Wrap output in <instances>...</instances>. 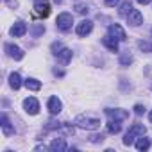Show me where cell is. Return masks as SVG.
<instances>
[{"instance_id":"1","label":"cell","mask_w":152,"mask_h":152,"mask_svg":"<svg viewBox=\"0 0 152 152\" xmlns=\"http://www.w3.org/2000/svg\"><path fill=\"white\" fill-rule=\"evenodd\" d=\"M75 124H77V127H81V129L95 131V129L100 127V118L91 115V113H83V115H79L77 118H75Z\"/></svg>"},{"instance_id":"2","label":"cell","mask_w":152,"mask_h":152,"mask_svg":"<svg viewBox=\"0 0 152 152\" xmlns=\"http://www.w3.org/2000/svg\"><path fill=\"white\" fill-rule=\"evenodd\" d=\"M145 132H147V129L143 127V124H132L131 125V129L127 131V134H125V138H124V145H132L140 136H145Z\"/></svg>"},{"instance_id":"3","label":"cell","mask_w":152,"mask_h":152,"mask_svg":"<svg viewBox=\"0 0 152 152\" xmlns=\"http://www.w3.org/2000/svg\"><path fill=\"white\" fill-rule=\"evenodd\" d=\"M56 25H57V29H59V31L68 32V31H72L73 16H72L70 13H61V15L57 16V20H56Z\"/></svg>"},{"instance_id":"4","label":"cell","mask_w":152,"mask_h":152,"mask_svg":"<svg viewBox=\"0 0 152 152\" xmlns=\"http://www.w3.org/2000/svg\"><path fill=\"white\" fill-rule=\"evenodd\" d=\"M34 11H36L38 16L47 18L50 15V4H48V0H36V2H34Z\"/></svg>"},{"instance_id":"5","label":"cell","mask_w":152,"mask_h":152,"mask_svg":"<svg viewBox=\"0 0 152 152\" xmlns=\"http://www.w3.org/2000/svg\"><path fill=\"white\" fill-rule=\"evenodd\" d=\"M23 109H25L27 115H38L39 113V102L34 97H27L23 100Z\"/></svg>"},{"instance_id":"6","label":"cell","mask_w":152,"mask_h":152,"mask_svg":"<svg viewBox=\"0 0 152 152\" xmlns=\"http://www.w3.org/2000/svg\"><path fill=\"white\" fill-rule=\"evenodd\" d=\"M91 31H93V22H91V20H83V22H79V23H77V29H75L77 36H81V38L88 36Z\"/></svg>"},{"instance_id":"7","label":"cell","mask_w":152,"mask_h":152,"mask_svg":"<svg viewBox=\"0 0 152 152\" xmlns=\"http://www.w3.org/2000/svg\"><path fill=\"white\" fill-rule=\"evenodd\" d=\"M6 52H7V56L13 57L15 61L23 59V50H22L18 45H15V43H6Z\"/></svg>"},{"instance_id":"8","label":"cell","mask_w":152,"mask_h":152,"mask_svg":"<svg viewBox=\"0 0 152 152\" xmlns=\"http://www.w3.org/2000/svg\"><path fill=\"white\" fill-rule=\"evenodd\" d=\"M109 36H113L115 39H118V41H125L127 39V34H125V31L122 29V25H118V23H113V25H109Z\"/></svg>"},{"instance_id":"9","label":"cell","mask_w":152,"mask_h":152,"mask_svg":"<svg viewBox=\"0 0 152 152\" xmlns=\"http://www.w3.org/2000/svg\"><path fill=\"white\" fill-rule=\"evenodd\" d=\"M47 107H48L50 115H59L61 109H63V102H61L57 97H50L48 102H47Z\"/></svg>"},{"instance_id":"10","label":"cell","mask_w":152,"mask_h":152,"mask_svg":"<svg viewBox=\"0 0 152 152\" xmlns=\"http://www.w3.org/2000/svg\"><path fill=\"white\" fill-rule=\"evenodd\" d=\"M125 18H127V22H129L132 27H138V25H141V23H143V15H141L138 9H132Z\"/></svg>"},{"instance_id":"11","label":"cell","mask_w":152,"mask_h":152,"mask_svg":"<svg viewBox=\"0 0 152 152\" xmlns=\"http://www.w3.org/2000/svg\"><path fill=\"white\" fill-rule=\"evenodd\" d=\"M106 115L111 118V120H125L129 116V113L125 109H113V107H107L106 109Z\"/></svg>"},{"instance_id":"12","label":"cell","mask_w":152,"mask_h":152,"mask_svg":"<svg viewBox=\"0 0 152 152\" xmlns=\"http://www.w3.org/2000/svg\"><path fill=\"white\" fill-rule=\"evenodd\" d=\"M27 32V23L25 22H16L13 27H11V36H15V38H20V36H23Z\"/></svg>"},{"instance_id":"13","label":"cell","mask_w":152,"mask_h":152,"mask_svg":"<svg viewBox=\"0 0 152 152\" xmlns=\"http://www.w3.org/2000/svg\"><path fill=\"white\" fill-rule=\"evenodd\" d=\"M66 148H68V145H66L64 138H56V140H52V143H50V150H52V152H64Z\"/></svg>"},{"instance_id":"14","label":"cell","mask_w":152,"mask_h":152,"mask_svg":"<svg viewBox=\"0 0 152 152\" xmlns=\"http://www.w3.org/2000/svg\"><path fill=\"white\" fill-rule=\"evenodd\" d=\"M102 43H104V47L106 48H109L111 52H118V39H115L113 36H104L102 38Z\"/></svg>"},{"instance_id":"15","label":"cell","mask_w":152,"mask_h":152,"mask_svg":"<svg viewBox=\"0 0 152 152\" xmlns=\"http://www.w3.org/2000/svg\"><path fill=\"white\" fill-rule=\"evenodd\" d=\"M57 61H59L61 64H68V63L72 61V50H70V48H61L59 54H57Z\"/></svg>"},{"instance_id":"16","label":"cell","mask_w":152,"mask_h":152,"mask_svg":"<svg viewBox=\"0 0 152 152\" xmlns=\"http://www.w3.org/2000/svg\"><path fill=\"white\" fill-rule=\"evenodd\" d=\"M9 86H11L13 90H20V86H22V77H20L18 72H13V73L9 75Z\"/></svg>"},{"instance_id":"17","label":"cell","mask_w":152,"mask_h":152,"mask_svg":"<svg viewBox=\"0 0 152 152\" xmlns=\"http://www.w3.org/2000/svg\"><path fill=\"white\" fill-rule=\"evenodd\" d=\"M23 84H25V88H27V90H31V91H38V90L41 88V83H39L38 79H34V77L25 79V81H23Z\"/></svg>"},{"instance_id":"18","label":"cell","mask_w":152,"mask_h":152,"mask_svg":"<svg viewBox=\"0 0 152 152\" xmlns=\"http://www.w3.org/2000/svg\"><path fill=\"white\" fill-rule=\"evenodd\" d=\"M122 120H109L107 122V132L109 134H118L122 131Z\"/></svg>"},{"instance_id":"19","label":"cell","mask_w":152,"mask_h":152,"mask_svg":"<svg viewBox=\"0 0 152 152\" xmlns=\"http://www.w3.org/2000/svg\"><path fill=\"white\" fill-rule=\"evenodd\" d=\"M0 122H2V131H4V134H6V136H11V134L15 132V129H13V127H11V124H9L7 115H2Z\"/></svg>"},{"instance_id":"20","label":"cell","mask_w":152,"mask_h":152,"mask_svg":"<svg viewBox=\"0 0 152 152\" xmlns=\"http://www.w3.org/2000/svg\"><path fill=\"white\" fill-rule=\"evenodd\" d=\"M134 145H136L138 150H148V148H150V140L145 138V136H140V138L134 141Z\"/></svg>"},{"instance_id":"21","label":"cell","mask_w":152,"mask_h":152,"mask_svg":"<svg viewBox=\"0 0 152 152\" xmlns=\"http://www.w3.org/2000/svg\"><path fill=\"white\" fill-rule=\"evenodd\" d=\"M138 48H140L141 52L152 54V41H147V39H140V41H138Z\"/></svg>"},{"instance_id":"22","label":"cell","mask_w":152,"mask_h":152,"mask_svg":"<svg viewBox=\"0 0 152 152\" xmlns=\"http://www.w3.org/2000/svg\"><path fill=\"white\" fill-rule=\"evenodd\" d=\"M131 11H132V4L129 2V0H125V2H122V4H120V11H118V13H120V16H127Z\"/></svg>"},{"instance_id":"23","label":"cell","mask_w":152,"mask_h":152,"mask_svg":"<svg viewBox=\"0 0 152 152\" xmlns=\"http://www.w3.org/2000/svg\"><path fill=\"white\" fill-rule=\"evenodd\" d=\"M132 61H134V59H132V56L129 54V50H125V52L120 54V64H122V66H129Z\"/></svg>"},{"instance_id":"24","label":"cell","mask_w":152,"mask_h":152,"mask_svg":"<svg viewBox=\"0 0 152 152\" xmlns=\"http://www.w3.org/2000/svg\"><path fill=\"white\" fill-rule=\"evenodd\" d=\"M43 32H45V27H43L41 23H36V25L32 27V36H34V38H38V36H41Z\"/></svg>"},{"instance_id":"25","label":"cell","mask_w":152,"mask_h":152,"mask_svg":"<svg viewBox=\"0 0 152 152\" xmlns=\"http://www.w3.org/2000/svg\"><path fill=\"white\" fill-rule=\"evenodd\" d=\"M75 11H77L79 15H88V6H84V4H75Z\"/></svg>"},{"instance_id":"26","label":"cell","mask_w":152,"mask_h":152,"mask_svg":"<svg viewBox=\"0 0 152 152\" xmlns=\"http://www.w3.org/2000/svg\"><path fill=\"white\" fill-rule=\"evenodd\" d=\"M143 113H145V107H143L141 104H136V106H134V115H138V116H141Z\"/></svg>"},{"instance_id":"27","label":"cell","mask_w":152,"mask_h":152,"mask_svg":"<svg viewBox=\"0 0 152 152\" xmlns=\"http://www.w3.org/2000/svg\"><path fill=\"white\" fill-rule=\"evenodd\" d=\"M90 141H91V143H102V141H104V136H102V134H95V136L90 138Z\"/></svg>"},{"instance_id":"28","label":"cell","mask_w":152,"mask_h":152,"mask_svg":"<svg viewBox=\"0 0 152 152\" xmlns=\"http://www.w3.org/2000/svg\"><path fill=\"white\" fill-rule=\"evenodd\" d=\"M61 48H63V47H61V43H52V52H54L56 56L59 54V50H61Z\"/></svg>"},{"instance_id":"29","label":"cell","mask_w":152,"mask_h":152,"mask_svg":"<svg viewBox=\"0 0 152 152\" xmlns=\"http://www.w3.org/2000/svg\"><path fill=\"white\" fill-rule=\"evenodd\" d=\"M104 2H106V6H109V7H115V6L120 4V0H104Z\"/></svg>"},{"instance_id":"30","label":"cell","mask_w":152,"mask_h":152,"mask_svg":"<svg viewBox=\"0 0 152 152\" xmlns=\"http://www.w3.org/2000/svg\"><path fill=\"white\" fill-rule=\"evenodd\" d=\"M6 2H7V6H9V7H16V6H18L16 0H6Z\"/></svg>"},{"instance_id":"31","label":"cell","mask_w":152,"mask_h":152,"mask_svg":"<svg viewBox=\"0 0 152 152\" xmlns=\"http://www.w3.org/2000/svg\"><path fill=\"white\" fill-rule=\"evenodd\" d=\"M136 2H138V4H141V6H147V4H150V2H152V0H136Z\"/></svg>"},{"instance_id":"32","label":"cell","mask_w":152,"mask_h":152,"mask_svg":"<svg viewBox=\"0 0 152 152\" xmlns=\"http://www.w3.org/2000/svg\"><path fill=\"white\" fill-rule=\"evenodd\" d=\"M148 120H150V122H152V111H150V113H148Z\"/></svg>"},{"instance_id":"33","label":"cell","mask_w":152,"mask_h":152,"mask_svg":"<svg viewBox=\"0 0 152 152\" xmlns=\"http://www.w3.org/2000/svg\"><path fill=\"white\" fill-rule=\"evenodd\" d=\"M54 2H56V4H61V2H63V0H54Z\"/></svg>"}]
</instances>
